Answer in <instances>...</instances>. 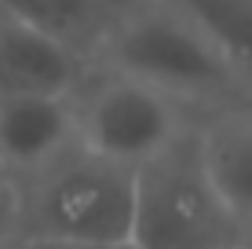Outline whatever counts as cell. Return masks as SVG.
I'll return each instance as SVG.
<instances>
[{
	"instance_id": "cell-1",
	"label": "cell",
	"mask_w": 252,
	"mask_h": 249,
	"mask_svg": "<svg viewBox=\"0 0 252 249\" xmlns=\"http://www.w3.org/2000/svg\"><path fill=\"white\" fill-rule=\"evenodd\" d=\"M92 66L135 77L197 117L252 103V92L212 40L164 0H132L99 44Z\"/></svg>"
},
{
	"instance_id": "cell-6",
	"label": "cell",
	"mask_w": 252,
	"mask_h": 249,
	"mask_svg": "<svg viewBox=\"0 0 252 249\" xmlns=\"http://www.w3.org/2000/svg\"><path fill=\"white\" fill-rule=\"evenodd\" d=\"M92 63L0 11V96H73Z\"/></svg>"
},
{
	"instance_id": "cell-13",
	"label": "cell",
	"mask_w": 252,
	"mask_h": 249,
	"mask_svg": "<svg viewBox=\"0 0 252 249\" xmlns=\"http://www.w3.org/2000/svg\"><path fill=\"white\" fill-rule=\"evenodd\" d=\"M0 179H7V176H4V165H0Z\"/></svg>"
},
{
	"instance_id": "cell-2",
	"label": "cell",
	"mask_w": 252,
	"mask_h": 249,
	"mask_svg": "<svg viewBox=\"0 0 252 249\" xmlns=\"http://www.w3.org/2000/svg\"><path fill=\"white\" fill-rule=\"evenodd\" d=\"M15 187H19V238L128 246L135 169L106 161L77 143L48 169L15 179Z\"/></svg>"
},
{
	"instance_id": "cell-5",
	"label": "cell",
	"mask_w": 252,
	"mask_h": 249,
	"mask_svg": "<svg viewBox=\"0 0 252 249\" xmlns=\"http://www.w3.org/2000/svg\"><path fill=\"white\" fill-rule=\"evenodd\" d=\"M77 147L73 96H0V165L26 179Z\"/></svg>"
},
{
	"instance_id": "cell-7",
	"label": "cell",
	"mask_w": 252,
	"mask_h": 249,
	"mask_svg": "<svg viewBox=\"0 0 252 249\" xmlns=\"http://www.w3.org/2000/svg\"><path fill=\"white\" fill-rule=\"evenodd\" d=\"M197 143L220 198L241 227H252V103L205 114L197 121Z\"/></svg>"
},
{
	"instance_id": "cell-12",
	"label": "cell",
	"mask_w": 252,
	"mask_h": 249,
	"mask_svg": "<svg viewBox=\"0 0 252 249\" xmlns=\"http://www.w3.org/2000/svg\"><path fill=\"white\" fill-rule=\"evenodd\" d=\"M234 249H252V227H241V238L234 242Z\"/></svg>"
},
{
	"instance_id": "cell-3",
	"label": "cell",
	"mask_w": 252,
	"mask_h": 249,
	"mask_svg": "<svg viewBox=\"0 0 252 249\" xmlns=\"http://www.w3.org/2000/svg\"><path fill=\"white\" fill-rule=\"evenodd\" d=\"M238 238V216L201 161L197 125L135 169L132 249H234Z\"/></svg>"
},
{
	"instance_id": "cell-9",
	"label": "cell",
	"mask_w": 252,
	"mask_h": 249,
	"mask_svg": "<svg viewBox=\"0 0 252 249\" xmlns=\"http://www.w3.org/2000/svg\"><path fill=\"white\" fill-rule=\"evenodd\" d=\"M212 40L252 92V0H164Z\"/></svg>"
},
{
	"instance_id": "cell-10",
	"label": "cell",
	"mask_w": 252,
	"mask_h": 249,
	"mask_svg": "<svg viewBox=\"0 0 252 249\" xmlns=\"http://www.w3.org/2000/svg\"><path fill=\"white\" fill-rule=\"evenodd\" d=\"M19 242V187L15 179H0V249Z\"/></svg>"
},
{
	"instance_id": "cell-4",
	"label": "cell",
	"mask_w": 252,
	"mask_h": 249,
	"mask_svg": "<svg viewBox=\"0 0 252 249\" xmlns=\"http://www.w3.org/2000/svg\"><path fill=\"white\" fill-rule=\"evenodd\" d=\"M73 110L77 143L125 169L146 165L201 121L158 88L99 66H92L84 84L73 92Z\"/></svg>"
},
{
	"instance_id": "cell-11",
	"label": "cell",
	"mask_w": 252,
	"mask_h": 249,
	"mask_svg": "<svg viewBox=\"0 0 252 249\" xmlns=\"http://www.w3.org/2000/svg\"><path fill=\"white\" fill-rule=\"evenodd\" d=\"M11 249H132V246H81V242H33V238H19Z\"/></svg>"
},
{
	"instance_id": "cell-8",
	"label": "cell",
	"mask_w": 252,
	"mask_h": 249,
	"mask_svg": "<svg viewBox=\"0 0 252 249\" xmlns=\"http://www.w3.org/2000/svg\"><path fill=\"white\" fill-rule=\"evenodd\" d=\"M132 0H0V11L92 63Z\"/></svg>"
}]
</instances>
